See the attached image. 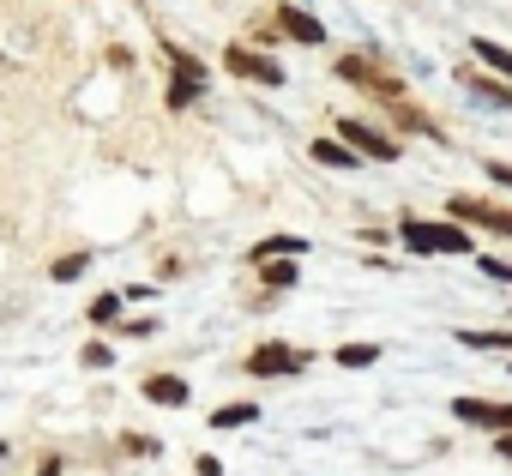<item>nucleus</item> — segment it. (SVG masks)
<instances>
[{
	"label": "nucleus",
	"instance_id": "obj_1",
	"mask_svg": "<svg viewBox=\"0 0 512 476\" xmlns=\"http://www.w3.org/2000/svg\"><path fill=\"white\" fill-rule=\"evenodd\" d=\"M398 235H404L410 254H470V229L452 223V217H416V211H404Z\"/></svg>",
	"mask_w": 512,
	"mask_h": 476
},
{
	"label": "nucleus",
	"instance_id": "obj_2",
	"mask_svg": "<svg viewBox=\"0 0 512 476\" xmlns=\"http://www.w3.org/2000/svg\"><path fill=\"white\" fill-rule=\"evenodd\" d=\"M308 368H314V350H296V344H278V338H266V344L247 350V374L253 380H296Z\"/></svg>",
	"mask_w": 512,
	"mask_h": 476
},
{
	"label": "nucleus",
	"instance_id": "obj_3",
	"mask_svg": "<svg viewBox=\"0 0 512 476\" xmlns=\"http://www.w3.org/2000/svg\"><path fill=\"white\" fill-rule=\"evenodd\" d=\"M338 79H344V85H362V91H374L380 103H404V85H398V73H386L374 55H338Z\"/></svg>",
	"mask_w": 512,
	"mask_h": 476
},
{
	"label": "nucleus",
	"instance_id": "obj_4",
	"mask_svg": "<svg viewBox=\"0 0 512 476\" xmlns=\"http://www.w3.org/2000/svg\"><path fill=\"white\" fill-rule=\"evenodd\" d=\"M338 139H344V145H350L362 163H398V157H404V145H398L392 133L368 127L362 115H344V121H338Z\"/></svg>",
	"mask_w": 512,
	"mask_h": 476
},
{
	"label": "nucleus",
	"instance_id": "obj_5",
	"mask_svg": "<svg viewBox=\"0 0 512 476\" xmlns=\"http://www.w3.org/2000/svg\"><path fill=\"white\" fill-rule=\"evenodd\" d=\"M446 217H452V223H482V229H494V235H512V211L494 205V199H476V193H452V199H446Z\"/></svg>",
	"mask_w": 512,
	"mask_h": 476
},
{
	"label": "nucleus",
	"instance_id": "obj_6",
	"mask_svg": "<svg viewBox=\"0 0 512 476\" xmlns=\"http://www.w3.org/2000/svg\"><path fill=\"white\" fill-rule=\"evenodd\" d=\"M223 73H235V79H247V85H284V67L272 61V55H260V49H223Z\"/></svg>",
	"mask_w": 512,
	"mask_h": 476
},
{
	"label": "nucleus",
	"instance_id": "obj_7",
	"mask_svg": "<svg viewBox=\"0 0 512 476\" xmlns=\"http://www.w3.org/2000/svg\"><path fill=\"white\" fill-rule=\"evenodd\" d=\"M452 416L464 428H488V434H512V404H494V398H452Z\"/></svg>",
	"mask_w": 512,
	"mask_h": 476
},
{
	"label": "nucleus",
	"instance_id": "obj_8",
	"mask_svg": "<svg viewBox=\"0 0 512 476\" xmlns=\"http://www.w3.org/2000/svg\"><path fill=\"white\" fill-rule=\"evenodd\" d=\"M278 37H290V43H308V49H320L326 43V25L314 19V13H302V7H278Z\"/></svg>",
	"mask_w": 512,
	"mask_h": 476
},
{
	"label": "nucleus",
	"instance_id": "obj_9",
	"mask_svg": "<svg viewBox=\"0 0 512 476\" xmlns=\"http://www.w3.org/2000/svg\"><path fill=\"white\" fill-rule=\"evenodd\" d=\"M145 398H151V404H163V410H181L193 392H187V380H181V374H151V380H145Z\"/></svg>",
	"mask_w": 512,
	"mask_h": 476
},
{
	"label": "nucleus",
	"instance_id": "obj_10",
	"mask_svg": "<svg viewBox=\"0 0 512 476\" xmlns=\"http://www.w3.org/2000/svg\"><path fill=\"white\" fill-rule=\"evenodd\" d=\"M308 242L302 235H266V242H253V266H266V260H302Z\"/></svg>",
	"mask_w": 512,
	"mask_h": 476
},
{
	"label": "nucleus",
	"instance_id": "obj_11",
	"mask_svg": "<svg viewBox=\"0 0 512 476\" xmlns=\"http://www.w3.org/2000/svg\"><path fill=\"white\" fill-rule=\"evenodd\" d=\"M253 422H260V404H253V398L217 404V410H211V434H223V428H253Z\"/></svg>",
	"mask_w": 512,
	"mask_h": 476
},
{
	"label": "nucleus",
	"instance_id": "obj_12",
	"mask_svg": "<svg viewBox=\"0 0 512 476\" xmlns=\"http://www.w3.org/2000/svg\"><path fill=\"white\" fill-rule=\"evenodd\" d=\"M308 151H314V163H326V169H362V157H356L338 133H332V139H314Z\"/></svg>",
	"mask_w": 512,
	"mask_h": 476
},
{
	"label": "nucleus",
	"instance_id": "obj_13",
	"mask_svg": "<svg viewBox=\"0 0 512 476\" xmlns=\"http://www.w3.org/2000/svg\"><path fill=\"white\" fill-rule=\"evenodd\" d=\"M470 49H476V61H482L488 73H500V79L512 85V49H500L494 37H470Z\"/></svg>",
	"mask_w": 512,
	"mask_h": 476
},
{
	"label": "nucleus",
	"instance_id": "obj_14",
	"mask_svg": "<svg viewBox=\"0 0 512 476\" xmlns=\"http://www.w3.org/2000/svg\"><path fill=\"white\" fill-rule=\"evenodd\" d=\"M458 344L464 350H488V356H512V326H500V332H458Z\"/></svg>",
	"mask_w": 512,
	"mask_h": 476
},
{
	"label": "nucleus",
	"instance_id": "obj_15",
	"mask_svg": "<svg viewBox=\"0 0 512 476\" xmlns=\"http://www.w3.org/2000/svg\"><path fill=\"white\" fill-rule=\"evenodd\" d=\"M163 61H169V73H175V79H193V85H205V79H211V73H205V61H193L181 43H169V49H163Z\"/></svg>",
	"mask_w": 512,
	"mask_h": 476
},
{
	"label": "nucleus",
	"instance_id": "obj_16",
	"mask_svg": "<svg viewBox=\"0 0 512 476\" xmlns=\"http://www.w3.org/2000/svg\"><path fill=\"white\" fill-rule=\"evenodd\" d=\"M464 91H476V97L494 103V109H512V85H506V79H476V73H464Z\"/></svg>",
	"mask_w": 512,
	"mask_h": 476
},
{
	"label": "nucleus",
	"instance_id": "obj_17",
	"mask_svg": "<svg viewBox=\"0 0 512 476\" xmlns=\"http://www.w3.org/2000/svg\"><path fill=\"white\" fill-rule=\"evenodd\" d=\"M260 272H266V290H296V278H302L296 260H266Z\"/></svg>",
	"mask_w": 512,
	"mask_h": 476
},
{
	"label": "nucleus",
	"instance_id": "obj_18",
	"mask_svg": "<svg viewBox=\"0 0 512 476\" xmlns=\"http://www.w3.org/2000/svg\"><path fill=\"white\" fill-rule=\"evenodd\" d=\"M205 97V85H193V79H175L169 73V109H187V103H199Z\"/></svg>",
	"mask_w": 512,
	"mask_h": 476
},
{
	"label": "nucleus",
	"instance_id": "obj_19",
	"mask_svg": "<svg viewBox=\"0 0 512 476\" xmlns=\"http://www.w3.org/2000/svg\"><path fill=\"white\" fill-rule=\"evenodd\" d=\"M85 266H91V254H61V260L49 266V278H55V284H73V278H79Z\"/></svg>",
	"mask_w": 512,
	"mask_h": 476
},
{
	"label": "nucleus",
	"instance_id": "obj_20",
	"mask_svg": "<svg viewBox=\"0 0 512 476\" xmlns=\"http://www.w3.org/2000/svg\"><path fill=\"white\" fill-rule=\"evenodd\" d=\"M85 314H91V326H109V320H121V290H109V296H97V302H91Z\"/></svg>",
	"mask_w": 512,
	"mask_h": 476
},
{
	"label": "nucleus",
	"instance_id": "obj_21",
	"mask_svg": "<svg viewBox=\"0 0 512 476\" xmlns=\"http://www.w3.org/2000/svg\"><path fill=\"white\" fill-rule=\"evenodd\" d=\"M338 362H344V368H374V362H380V344H344Z\"/></svg>",
	"mask_w": 512,
	"mask_h": 476
},
{
	"label": "nucleus",
	"instance_id": "obj_22",
	"mask_svg": "<svg viewBox=\"0 0 512 476\" xmlns=\"http://www.w3.org/2000/svg\"><path fill=\"white\" fill-rule=\"evenodd\" d=\"M79 362L97 374V368H109V362H115V350H109V344H85V350H79Z\"/></svg>",
	"mask_w": 512,
	"mask_h": 476
},
{
	"label": "nucleus",
	"instance_id": "obj_23",
	"mask_svg": "<svg viewBox=\"0 0 512 476\" xmlns=\"http://www.w3.org/2000/svg\"><path fill=\"white\" fill-rule=\"evenodd\" d=\"M482 175H488L494 187H512V163H506V157H488V163H482Z\"/></svg>",
	"mask_w": 512,
	"mask_h": 476
},
{
	"label": "nucleus",
	"instance_id": "obj_24",
	"mask_svg": "<svg viewBox=\"0 0 512 476\" xmlns=\"http://www.w3.org/2000/svg\"><path fill=\"white\" fill-rule=\"evenodd\" d=\"M482 278H494V284H512V260H482Z\"/></svg>",
	"mask_w": 512,
	"mask_h": 476
},
{
	"label": "nucleus",
	"instance_id": "obj_25",
	"mask_svg": "<svg viewBox=\"0 0 512 476\" xmlns=\"http://www.w3.org/2000/svg\"><path fill=\"white\" fill-rule=\"evenodd\" d=\"M157 332V320H121V338H151Z\"/></svg>",
	"mask_w": 512,
	"mask_h": 476
},
{
	"label": "nucleus",
	"instance_id": "obj_26",
	"mask_svg": "<svg viewBox=\"0 0 512 476\" xmlns=\"http://www.w3.org/2000/svg\"><path fill=\"white\" fill-rule=\"evenodd\" d=\"M193 470H199V476H223V464H217L211 452H205V458H193Z\"/></svg>",
	"mask_w": 512,
	"mask_h": 476
},
{
	"label": "nucleus",
	"instance_id": "obj_27",
	"mask_svg": "<svg viewBox=\"0 0 512 476\" xmlns=\"http://www.w3.org/2000/svg\"><path fill=\"white\" fill-rule=\"evenodd\" d=\"M494 452H500V458L512 464V434H494Z\"/></svg>",
	"mask_w": 512,
	"mask_h": 476
}]
</instances>
